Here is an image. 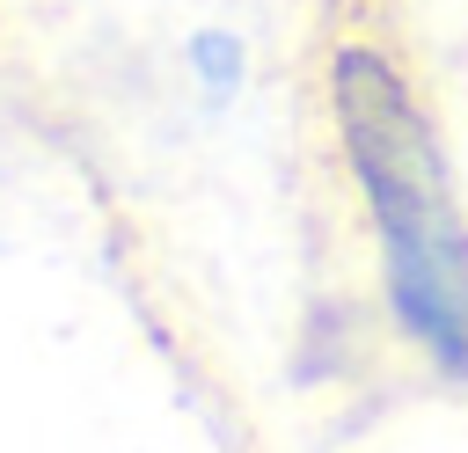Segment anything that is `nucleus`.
<instances>
[{
  "mask_svg": "<svg viewBox=\"0 0 468 453\" xmlns=\"http://www.w3.org/2000/svg\"><path fill=\"white\" fill-rule=\"evenodd\" d=\"M329 117L344 139V168L366 197L395 329L446 380L468 387V212L453 197L424 95L380 44L344 37L329 51Z\"/></svg>",
  "mask_w": 468,
  "mask_h": 453,
  "instance_id": "f257e3e1",
  "label": "nucleus"
}]
</instances>
